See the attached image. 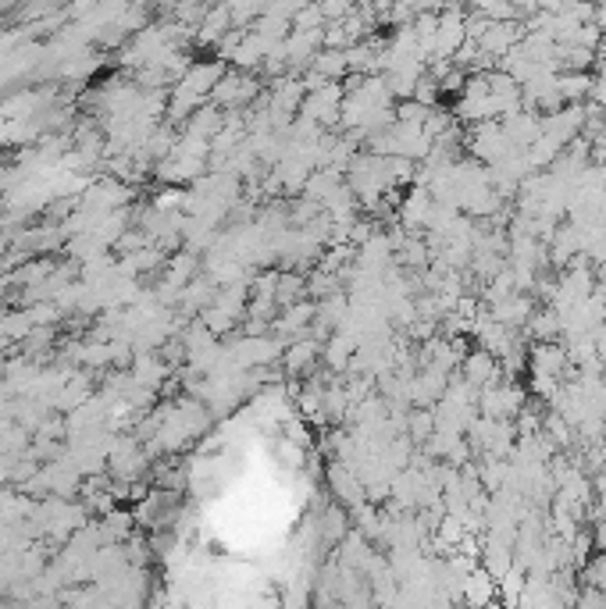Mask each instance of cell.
<instances>
[{"instance_id":"obj_1","label":"cell","mask_w":606,"mask_h":609,"mask_svg":"<svg viewBox=\"0 0 606 609\" xmlns=\"http://www.w3.org/2000/svg\"><path fill=\"white\" fill-rule=\"evenodd\" d=\"M592 90V79L589 75H560V97H571V100H578V97H585V93Z\"/></svg>"},{"instance_id":"obj_2","label":"cell","mask_w":606,"mask_h":609,"mask_svg":"<svg viewBox=\"0 0 606 609\" xmlns=\"http://www.w3.org/2000/svg\"><path fill=\"white\" fill-rule=\"evenodd\" d=\"M467 374H471V382H478V385H485V382H492V374H496V364H492L485 353H475V357L467 360Z\"/></svg>"},{"instance_id":"obj_3","label":"cell","mask_w":606,"mask_h":609,"mask_svg":"<svg viewBox=\"0 0 606 609\" xmlns=\"http://www.w3.org/2000/svg\"><path fill=\"white\" fill-rule=\"evenodd\" d=\"M592 18H596V25H599V29H606V0H603V4H599V8H596V15H592Z\"/></svg>"}]
</instances>
